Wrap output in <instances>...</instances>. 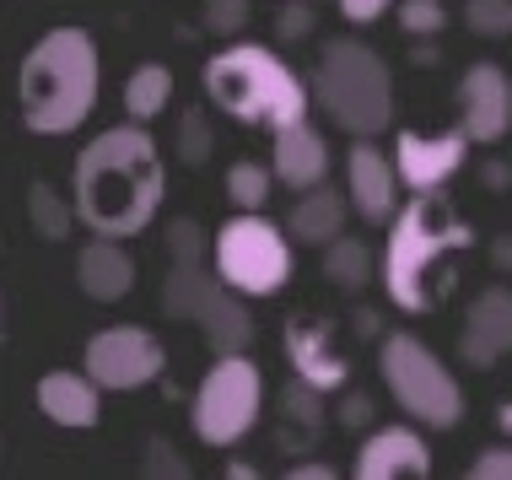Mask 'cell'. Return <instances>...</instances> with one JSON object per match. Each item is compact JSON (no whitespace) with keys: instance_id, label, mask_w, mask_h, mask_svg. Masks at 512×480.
I'll return each instance as SVG.
<instances>
[{"instance_id":"cell-1","label":"cell","mask_w":512,"mask_h":480,"mask_svg":"<svg viewBox=\"0 0 512 480\" xmlns=\"http://www.w3.org/2000/svg\"><path fill=\"white\" fill-rule=\"evenodd\" d=\"M162 195H168V168H162L146 125H114L81 146L71 173V200L76 216L98 238L124 243L135 232H146Z\"/></svg>"},{"instance_id":"cell-2","label":"cell","mask_w":512,"mask_h":480,"mask_svg":"<svg viewBox=\"0 0 512 480\" xmlns=\"http://www.w3.org/2000/svg\"><path fill=\"white\" fill-rule=\"evenodd\" d=\"M17 108L33 135H71L98 108V44L81 27H49L17 65Z\"/></svg>"},{"instance_id":"cell-3","label":"cell","mask_w":512,"mask_h":480,"mask_svg":"<svg viewBox=\"0 0 512 480\" xmlns=\"http://www.w3.org/2000/svg\"><path fill=\"white\" fill-rule=\"evenodd\" d=\"M469 238H475L469 222L437 189L415 195L389 222V249H383V286H389L394 308L432 313L442 303V265L464 254Z\"/></svg>"},{"instance_id":"cell-4","label":"cell","mask_w":512,"mask_h":480,"mask_svg":"<svg viewBox=\"0 0 512 480\" xmlns=\"http://www.w3.org/2000/svg\"><path fill=\"white\" fill-rule=\"evenodd\" d=\"M205 98L238 125H265L270 135L308 119L313 92L297 81V71L265 44H227L205 65Z\"/></svg>"},{"instance_id":"cell-5","label":"cell","mask_w":512,"mask_h":480,"mask_svg":"<svg viewBox=\"0 0 512 480\" xmlns=\"http://www.w3.org/2000/svg\"><path fill=\"white\" fill-rule=\"evenodd\" d=\"M313 98L356 141H372L394 125V76L383 54L367 49L362 38H329L324 44L313 71Z\"/></svg>"},{"instance_id":"cell-6","label":"cell","mask_w":512,"mask_h":480,"mask_svg":"<svg viewBox=\"0 0 512 480\" xmlns=\"http://www.w3.org/2000/svg\"><path fill=\"white\" fill-rule=\"evenodd\" d=\"M378 373H383V383H389L394 405L405 410V416H415L421 427L448 432V427H459V421H464L459 378L442 367V356L426 346V340L405 335V329L389 335V340H383V351H378Z\"/></svg>"},{"instance_id":"cell-7","label":"cell","mask_w":512,"mask_h":480,"mask_svg":"<svg viewBox=\"0 0 512 480\" xmlns=\"http://www.w3.org/2000/svg\"><path fill=\"white\" fill-rule=\"evenodd\" d=\"M297 259L286 232L259 211H238L227 227L216 232V276L238 297H275L292 281Z\"/></svg>"},{"instance_id":"cell-8","label":"cell","mask_w":512,"mask_h":480,"mask_svg":"<svg viewBox=\"0 0 512 480\" xmlns=\"http://www.w3.org/2000/svg\"><path fill=\"white\" fill-rule=\"evenodd\" d=\"M259 410H265V378L248 356H216V367L200 378V394H195V421L200 443L211 448H232L254 432Z\"/></svg>"},{"instance_id":"cell-9","label":"cell","mask_w":512,"mask_h":480,"mask_svg":"<svg viewBox=\"0 0 512 480\" xmlns=\"http://www.w3.org/2000/svg\"><path fill=\"white\" fill-rule=\"evenodd\" d=\"M162 362H168V351H162L157 335H146L141 324L98 329V335L87 340V356H81V367L98 378V389H114V394H130V389H141V383H151L162 373Z\"/></svg>"},{"instance_id":"cell-10","label":"cell","mask_w":512,"mask_h":480,"mask_svg":"<svg viewBox=\"0 0 512 480\" xmlns=\"http://www.w3.org/2000/svg\"><path fill=\"white\" fill-rule=\"evenodd\" d=\"M459 119H464L469 141H480V146L502 141V135L512 130V81H507L502 65L480 60V65L464 71V81H459Z\"/></svg>"},{"instance_id":"cell-11","label":"cell","mask_w":512,"mask_h":480,"mask_svg":"<svg viewBox=\"0 0 512 480\" xmlns=\"http://www.w3.org/2000/svg\"><path fill=\"white\" fill-rule=\"evenodd\" d=\"M469 130H442V135H415L405 130L394 141V162H399V178L415 189V195H426V189H442L453 173L464 168V157H469Z\"/></svg>"},{"instance_id":"cell-12","label":"cell","mask_w":512,"mask_h":480,"mask_svg":"<svg viewBox=\"0 0 512 480\" xmlns=\"http://www.w3.org/2000/svg\"><path fill=\"white\" fill-rule=\"evenodd\" d=\"M399 162L394 152H378L372 141H356L351 157H345V189H351V205L356 216L367 222H394L405 205H399Z\"/></svg>"},{"instance_id":"cell-13","label":"cell","mask_w":512,"mask_h":480,"mask_svg":"<svg viewBox=\"0 0 512 480\" xmlns=\"http://www.w3.org/2000/svg\"><path fill=\"white\" fill-rule=\"evenodd\" d=\"M459 356L469 367H496L502 356H512V292L507 286H486V292L464 308Z\"/></svg>"},{"instance_id":"cell-14","label":"cell","mask_w":512,"mask_h":480,"mask_svg":"<svg viewBox=\"0 0 512 480\" xmlns=\"http://www.w3.org/2000/svg\"><path fill=\"white\" fill-rule=\"evenodd\" d=\"M351 480H432V448L410 427H383L356 448Z\"/></svg>"},{"instance_id":"cell-15","label":"cell","mask_w":512,"mask_h":480,"mask_svg":"<svg viewBox=\"0 0 512 480\" xmlns=\"http://www.w3.org/2000/svg\"><path fill=\"white\" fill-rule=\"evenodd\" d=\"M38 410H44L54 427L87 432V427H98V416H103V389L87 367H81V373H44L38 378Z\"/></svg>"},{"instance_id":"cell-16","label":"cell","mask_w":512,"mask_h":480,"mask_svg":"<svg viewBox=\"0 0 512 480\" xmlns=\"http://www.w3.org/2000/svg\"><path fill=\"white\" fill-rule=\"evenodd\" d=\"M286 356H292L297 378L308 383V389L329 394L345 383V356L329 346V324L318 319H292L286 324Z\"/></svg>"},{"instance_id":"cell-17","label":"cell","mask_w":512,"mask_h":480,"mask_svg":"<svg viewBox=\"0 0 512 480\" xmlns=\"http://www.w3.org/2000/svg\"><path fill=\"white\" fill-rule=\"evenodd\" d=\"M275 178H281L286 189H318L329 178V141L318 135L308 119L302 125H286V130H275Z\"/></svg>"},{"instance_id":"cell-18","label":"cell","mask_w":512,"mask_h":480,"mask_svg":"<svg viewBox=\"0 0 512 480\" xmlns=\"http://www.w3.org/2000/svg\"><path fill=\"white\" fill-rule=\"evenodd\" d=\"M76 286L92 303H119L135 286V259L124 254L119 238H92L87 249L76 254Z\"/></svg>"},{"instance_id":"cell-19","label":"cell","mask_w":512,"mask_h":480,"mask_svg":"<svg viewBox=\"0 0 512 480\" xmlns=\"http://www.w3.org/2000/svg\"><path fill=\"white\" fill-rule=\"evenodd\" d=\"M345 216H351V205H345L335 189H302V200L292 205V216H286V232H292L297 243H313V249H329L335 238H345Z\"/></svg>"},{"instance_id":"cell-20","label":"cell","mask_w":512,"mask_h":480,"mask_svg":"<svg viewBox=\"0 0 512 480\" xmlns=\"http://www.w3.org/2000/svg\"><path fill=\"white\" fill-rule=\"evenodd\" d=\"M200 329H205V346L216 356H248V346H254V319H248L243 297L232 292L227 281H221V292L205 303Z\"/></svg>"},{"instance_id":"cell-21","label":"cell","mask_w":512,"mask_h":480,"mask_svg":"<svg viewBox=\"0 0 512 480\" xmlns=\"http://www.w3.org/2000/svg\"><path fill=\"white\" fill-rule=\"evenodd\" d=\"M216 292H221V276L205 270V259H173L168 281H162V308H168V319H195L200 324V313Z\"/></svg>"},{"instance_id":"cell-22","label":"cell","mask_w":512,"mask_h":480,"mask_svg":"<svg viewBox=\"0 0 512 480\" xmlns=\"http://www.w3.org/2000/svg\"><path fill=\"white\" fill-rule=\"evenodd\" d=\"M168 103H173V71L168 65L162 60L135 65L130 81H124V114H130V125H151Z\"/></svg>"},{"instance_id":"cell-23","label":"cell","mask_w":512,"mask_h":480,"mask_svg":"<svg viewBox=\"0 0 512 480\" xmlns=\"http://www.w3.org/2000/svg\"><path fill=\"white\" fill-rule=\"evenodd\" d=\"M27 222H33L38 238L60 243L71 238V222H81V216H76V200H65L54 184H33L27 189Z\"/></svg>"},{"instance_id":"cell-24","label":"cell","mask_w":512,"mask_h":480,"mask_svg":"<svg viewBox=\"0 0 512 480\" xmlns=\"http://www.w3.org/2000/svg\"><path fill=\"white\" fill-rule=\"evenodd\" d=\"M324 276L335 286H345V292L367 286L372 281V249H367V243H356V238H335L324 249Z\"/></svg>"},{"instance_id":"cell-25","label":"cell","mask_w":512,"mask_h":480,"mask_svg":"<svg viewBox=\"0 0 512 480\" xmlns=\"http://www.w3.org/2000/svg\"><path fill=\"white\" fill-rule=\"evenodd\" d=\"M270 184H275V168H259V162H232L227 168V200L238 211H265Z\"/></svg>"},{"instance_id":"cell-26","label":"cell","mask_w":512,"mask_h":480,"mask_svg":"<svg viewBox=\"0 0 512 480\" xmlns=\"http://www.w3.org/2000/svg\"><path fill=\"white\" fill-rule=\"evenodd\" d=\"M464 27L480 38H507L512 33V0H464Z\"/></svg>"},{"instance_id":"cell-27","label":"cell","mask_w":512,"mask_h":480,"mask_svg":"<svg viewBox=\"0 0 512 480\" xmlns=\"http://www.w3.org/2000/svg\"><path fill=\"white\" fill-rule=\"evenodd\" d=\"M399 27H405L410 38H432L448 27V11H442V0H405V6H399Z\"/></svg>"},{"instance_id":"cell-28","label":"cell","mask_w":512,"mask_h":480,"mask_svg":"<svg viewBox=\"0 0 512 480\" xmlns=\"http://www.w3.org/2000/svg\"><path fill=\"white\" fill-rule=\"evenodd\" d=\"M248 27V0H205V33L238 38Z\"/></svg>"},{"instance_id":"cell-29","label":"cell","mask_w":512,"mask_h":480,"mask_svg":"<svg viewBox=\"0 0 512 480\" xmlns=\"http://www.w3.org/2000/svg\"><path fill=\"white\" fill-rule=\"evenodd\" d=\"M141 480H195V475H189V464L178 459L173 443H151L141 459Z\"/></svg>"},{"instance_id":"cell-30","label":"cell","mask_w":512,"mask_h":480,"mask_svg":"<svg viewBox=\"0 0 512 480\" xmlns=\"http://www.w3.org/2000/svg\"><path fill=\"white\" fill-rule=\"evenodd\" d=\"M205 152H211V125H205V114L195 108V114H184V125H178V157L205 162Z\"/></svg>"},{"instance_id":"cell-31","label":"cell","mask_w":512,"mask_h":480,"mask_svg":"<svg viewBox=\"0 0 512 480\" xmlns=\"http://www.w3.org/2000/svg\"><path fill=\"white\" fill-rule=\"evenodd\" d=\"M464 480H512V448H486V454L469 464Z\"/></svg>"},{"instance_id":"cell-32","label":"cell","mask_w":512,"mask_h":480,"mask_svg":"<svg viewBox=\"0 0 512 480\" xmlns=\"http://www.w3.org/2000/svg\"><path fill=\"white\" fill-rule=\"evenodd\" d=\"M168 249H173V259H205L200 227H195V222H173V227H168Z\"/></svg>"},{"instance_id":"cell-33","label":"cell","mask_w":512,"mask_h":480,"mask_svg":"<svg viewBox=\"0 0 512 480\" xmlns=\"http://www.w3.org/2000/svg\"><path fill=\"white\" fill-rule=\"evenodd\" d=\"M394 0H340V17L345 22H378Z\"/></svg>"},{"instance_id":"cell-34","label":"cell","mask_w":512,"mask_h":480,"mask_svg":"<svg viewBox=\"0 0 512 480\" xmlns=\"http://www.w3.org/2000/svg\"><path fill=\"white\" fill-rule=\"evenodd\" d=\"M275 27H281L286 38H302V33H308V11H302V6H292V11H281V22H275Z\"/></svg>"},{"instance_id":"cell-35","label":"cell","mask_w":512,"mask_h":480,"mask_svg":"<svg viewBox=\"0 0 512 480\" xmlns=\"http://www.w3.org/2000/svg\"><path fill=\"white\" fill-rule=\"evenodd\" d=\"M281 480H340L329 464H297V470H286Z\"/></svg>"},{"instance_id":"cell-36","label":"cell","mask_w":512,"mask_h":480,"mask_svg":"<svg viewBox=\"0 0 512 480\" xmlns=\"http://www.w3.org/2000/svg\"><path fill=\"white\" fill-rule=\"evenodd\" d=\"M227 480H259V475L248 470V464H232V470H227Z\"/></svg>"},{"instance_id":"cell-37","label":"cell","mask_w":512,"mask_h":480,"mask_svg":"<svg viewBox=\"0 0 512 480\" xmlns=\"http://www.w3.org/2000/svg\"><path fill=\"white\" fill-rule=\"evenodd\" d=\"M496 421H502V427L512 432V405H502V410H496Z\"/></svg>"}]
</instances>
